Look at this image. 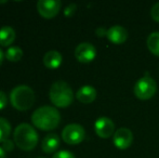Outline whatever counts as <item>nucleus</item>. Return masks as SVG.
I'll list each match as a JSON object with an SVG mask.
<instances>
[{
    "instance_id": "9b49d317",
    "label": "nucleus",
    "mask_w": 159,
    "mask_h": 158,
    "mask_svg": "<svg viewBox=\"0 0 159 158\" xmlns=\"http://www.w3.org/2000/svg\"><path fill=\"white\" fill-rule=\"evenodd\" d=\"M106 37L111 42L115 44H121L128 38V32L124 26L120 25H115L111 26L109 29H107V35Z\"/></svg>"
},
{
    "instance_id": "1a4fd4ad",
    "label": "nucleus",
    "mask_w": 159,
    "mask_h": 158,
    "mask_svg": "<svg viewBox=\"0 0 159 158\" xmlns=\"http://www.w3.org/2000/svg\"><path fill=\"white\" fill-rule=\"evenodd\" d=\"M95 133L102 139H107L115 133V124L108 117H100L94 124Z\"/></svg>"
},
{
    "instance_id": "4be33fe9",
    "label": "nucleus",
    "mask_w": 159,
    "mask_h": 158,
    "mask_svg": "<svg viewBox=\"0 0 159 158\" xmlns=\"http://www.w3.org/2000/svg\"><path fill=\"white\" fill-rule=\"evenodd\" d=\"M76 9H77V6L76 4H74V3H71V4H69V6H67L66 8H65V10H64V14H65V16H71V15L74 14V12L76 11Z\"/></svg>"
},
{
    "instance_id": "4468645a",
    "label": "nucleus",
    "mask_w": 159,
    "mask_h": 158,
    "mask_svg": "<svg viewBox=\"0 0 159 158\" xmlns=\"http://www.w3.org/2000/svg\"><path fill=\"white\" fill-rule=\"evenodd\" d=\"M60 146V138L59 135L54 134V133H50V134L46 135L41 142V148L44 153H53L54 151L57 150Z\"/></svg>"
},
{
    "instance_id": "ddd939ff",
    "label": "nucleus",
    "mask_w": 159,
    "mask_h": 158,
    "mask_svg": "<svg viewBox=\"0 0 159 158\" xmlns=\"http://www.w3.org/2000/svg\"><path fill=\"white\" fill-rule=\"evenodd\" d=\"M62 54L57 50H51L44 54L43 56V64L46 67L50 68V70H55L62 64Z\"/></svg>"
},
{
    "instance_id": "2eb2a0df",
    "label": "nucleus",
    "mask_w": 159,
    "mask_h": 158,
    "mask_svg": "<svg viewBox=\"0 0 159 158\" xmlns=\"http://www.w3.org/2000/svg\"><path fill=\"white\" fill-rule=\"evenodd\" d=\"M15 40V32L11 26H3L0 28V46L7 47Z\"/></svg>"
},
{
    "instance_id": "5701e85b",
    "label": "nucleus",
    "mask_w": 159,
    "mask_h": 158,
    "mask_svg": "<svg viewBox=\"0 0 159 158\" xmlns=\"http://www.w3.org/2000/svg\"><path fill=\"white\" fill-rule=\"evenodd\" d=\"M7 101H8V100H7L6 93L0 91V110H2V108L7 105Z\"/></svg>"
},
{
    "instance_id": "bb28decb",
    "label": "nucleus",
    "mask_w": 159,
    "mask_h": 158,
    "mask_svg": "<svg viewBox=\"0 0 159 158\" xmlns=\"http://www.w3.org/2000/svg\"><path fill=\"white\" fill-rule=\"evenodd\" d=\"M39 158H41V157H39Z\"/></svg>"
},
{
    "instance_id": "6e6552de",
    "label": "nucleus",
    "mask_w": 159,
    "mask_h": 158,
    "mask_svg": "<svg viewBox=\"0 0 159 158\" xmlns=\"http://www.w3.org/2000/svg\"><path fill=\"white\" fill-rule=\"evenodd\" d=\"M75 56L80 63H90L96 56V49L90 42H81L75 49Z\"/></svg>"
},
{
    "instance_id": "aec40b11",
    "label": "nucleus",
    "mask_w": 159,
    "mask_h": 158,
    "mask_svg": "<svg viewBox=\"0 0 159 158\" xmlns=\"http://www.w3.org/2000/svg\"><path fill=\"white\" fill-rule=\"evenodd\" d=\"M2 148H3L6 152H11V151L14 148V141H12V140L8 139L6 140V141L2 142Z\"/></svg>"
},
{
    "instance_id": "6ab92c4d",
    "label": "nucleus",
    "mask_w": 159,
    "mask_h": 158,
    "mask_svg": "<svg viewBox=\"0 0 159 158\" xmlns=\"http://www.w3.org/2000/svg\"><path fill=\"white\" fill-rule=\"evenodd\" d=\"M52 158H75V156L73 153L68 152V151H60V152L55 153Z\"/></svg>"
},
{
    "instance_id": "0eeeda50",
    "label": "nucleus",
    "mask_w": 159,
    "mask_h": 158,
    "mask_svg": "<svg viewBox=\"0 0 159 158\" xmlns=\"http://www.w3.org/2000/svg\"><path fill=\"white\" fill-rule=\"evenodd\" d=\"M62 3L59 0H40L37 2V10L44 19H52L61 10Z\"/></svg>"
},
{
    "instance_id": "a211bd4d",
    "label": "nucleus",
    "mask_w": 159,
    "mask_h": 158,
    "mask_svg": "<svg viewBox=\"0 0 159 158\" xmlns=\"http://www.w3.org/2000/svg\"><path fill=\"white\" fill-rule=\"evenodd\" d=\"M11 133V124L7 119L0 117V143L9 139Z\"/></svg>"
},
{
    "instance_id": "dca6fc26",
    "label": "nucleus",
    "mask_w": 159,
    "mask_h": 158,
    "mask_svg": "<svg viewBox=\"0 0 159 158\" xmlns=\"http://www.w3.org/2000/svg\"><path fill=\"white\" fill-rule=\"evenodd\" d=\"M146 44L148 50L154 55L159 56V32H154L147 37Z\"/></svg>"
},
{
    "instance_id": "39448f33",
    "label": "nucleus",
    "mask_w": 159,
    "mask_h": 158,
    "mask_svg": "<svg viewBox=\"0 0 159 158\" xmlns=\"http://www.w3.org/2000/svg\"><path fill=\"white\" fill-rule=\"evenodd\" d=\"M133 91L138 99L145 101V100L152 99L155 95L157 91V84L153 78H151L149 76H144L136 81Z\"/></svg>"
},
{
    "instance_id": "f8f14e48",
    "label": "nucleus",
    "mask_w": 159,
    "mask_h": 158,
    "mask_svg": "<svg viewBox=\"0 0 159 158\" xmlns=\"http://www.w3.org/2000/svg\"><path fill=\"white\" fill-rule=\"evenodd\" d=\"M96 95H98V92H96L95 88H93L92 86H89V84L82 86L76 93L77 100L84 104H89L93 102L96 99Z\"/></svg>"
},
{
    "instance_id": "412c9836",
    "label": "nucleus",
    "mask_w": 159,
    "mask_h": 158,
    "mask_svg": "<svg viewBox=\"0 0 159 158\" xmlns=\"http://www.w3.org/2000/svg\"><path fill=\"white\" fill-rule=\"evenodd\" d=\"M151 15L154 21L159 22V2H157V3H155L153 6V8L151 10Z\"/></svg>"
},
{
    "instance_id": "a878e982",
    "label": "nucleus",
    "mask_w": 159,
    "mask_h": 158,
    "mask_svg": "<svg viewBox=\"0 0 159 158\" xmlns=\"http://www.w3.org/2000/svg\"><path fill=\"white\" fill-rule=\"evenodd\" d=\"M3 57H4V55H3V51L0 49V65L2 64V62H3Z\"/></svg>"
},
{
    "instance_id": "393cba45",
    "label": "nucleus",
    "mask_w": 159,
    "mask_h": 158,
    "mask_svg": "<svg viewBox=\"0 0 159 158\" xmlns=\"http://www.w3.org/2000/svg\"><path fill=\"white\" fill-rule=\"evenodd\" d=\"M0 158H6V151L0 146Z\"/></svg>"
},
{
    "instance_id": "b1692460",
    "label": "nucleus",
    "mask_w": 159,
    "mask_h": 158,
    "mask_svg": "<svg viewBox=\"0 0 159 158\" xmlns=\"http://www.w3.org/2000/svg\"><path fill=\"white\" fill-rule=\"evenodd\" d=\"M95 33H96V36H98V37H103L107 35V30L105 29L104 27H98V29L95 30Z\"/></svg>"
},
{
    "instance_id": "9d476101",
    "label": "nucleus",
    "mask_w": 159,
    "mask_h": 158,
    "mask_svg": "<svg viewBox=\"0 0 159 158\" xmlns=\"http://www.w3.org/2000/svg\"><path fill=\"white\" fill-rule=\"evenodd\" d=\"M113 142L119 150H127L133 142V133L128 128H119L114 133Z\"/></svg>"
},
{
    "instance_id": "f03ea898",
    "label": "nucleus",
    "mask_w": 159,
    "mask_h": 158,
    "mask_svg": "<svg viewBox=\"0 0 159 158\" xmlns=\"http://www.w3.org/2000/svg\"><path fill=\"white\" fill-rule=\"evenodd\" d=\"M13 141L20 150L32 151L38 143V133L30 124H21L15 128Z\"/></svg>"
},
{
    "instance_id": "20e7f679",
    "label": "nucleus",
    "mask_w": 159,
    "mask_h": 158,
    "mask_svg": "<svg viewBox=\"0 0 159 158\" xmlns=\"http://www.w3.org/2000/svg\"><path fill=\"white\" fill-rule=\"evenodd\" d=\"M11 104L19 111H27L35 102V92L30 87L26 84H20L15 87L10 94Z\"/></svg>"
},
{
    "instance_id": "423d86ee",
    "label": "nucleus",
    "mask_w": 159,
    "mask_h": 158,
    "mask_svg": "<svg viewBox=\"0 0 159 158\" xmlns=\"http://www.w3.org/2000/svg\"><path fill=\"white\" fill-rule=\"evenodd\" d=\"M84 137H86V132L84 127L78 124H67L62 132V139L64 140L65 143L70 145L79 144L84 140Z\"/></svg>"
},
{
    "instance_id": "7ed1b4c3",
    "label": "nucleus",
    "mask_w": 159,
    "mask_h": 158,
    "mask_svg": "<svg viewBox=\"0 0 159 158\" xmlns=\"http://www.w3.org/2000/svg\"><path fill=\"white\" fill-rule=\"evenodd\" d=\"M49 97L55 106L64 108L73 103L74 92L67 82L60 80L51 86L49 91Z\"/></svg>"
},
{
    "instance_id": "f3484780",
    "label": "nucleus",
    "mask_w": 159,
    "mask_h": 158,
    "mask_svg": "<svg viewBox=\"0 0 159 158\" xmlns=\"http://www.w3.org/2000/svg\"><path fill=\"white\" fill-rule=\"evenodd\" d=\"M23 56V51L20 47H10L7 50L6 57L10 62H19Z\"/></svg>"
},
{
    "instance_id": "f257e3e1",
    "label": "nucleus",
    "mask_w": 159,
    "mask_h": 158,
    "mask_svg": "<svg viewBox=\"0 0 159 158\" xmlns=\"http://www.w3.org/2000/svg\"><path fill=\"white\" fill-rule=\"evenodd\" d=\"M32 121L34 126L40 130H53L60 124L61 115L59 111L52 106H41L33 113Z\"/></svg>"
}]
</instances>
